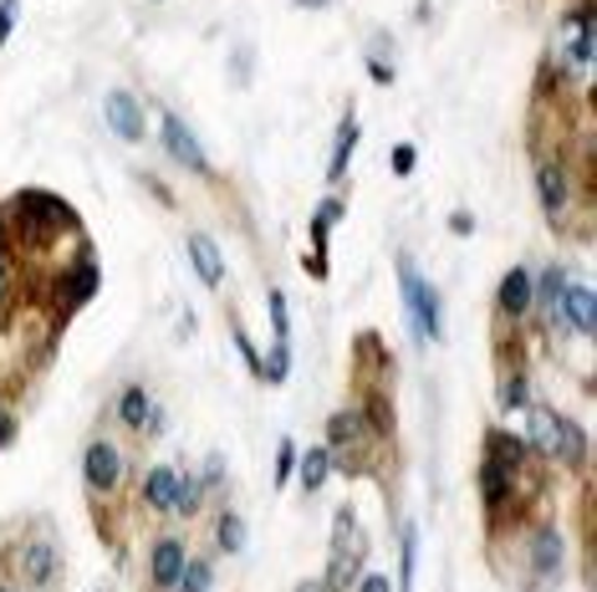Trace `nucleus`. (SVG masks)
<instances>
[{
  "mask_svg": "<svg viewBox=\"0 0 597 592\" xmlns=\"http://www.w3.org/2000/svg\"><path fill=\"white\" fill-rule=\"evenodd\" d=\"M0 567L15 578L21 592H62L66 562H62V537L46 511L15 516L11 527L0 531Z\"/></svg>",
  "mask_w": 597,
  "mask_h": 592,
  "instance_id": "1",
  "label": "nucleus"
},
{
  "mask_svg": "<svg viewBox=\"0 0 597 592\" xmlns=\"http://www.w3.org/2000/svg\"><path fill=\"white\" fill-rule=\"evenodd\" d=\"M11 215V236H21L31 250H46L56 236H77V210L52 189H21L6 205Z\"/></svg>",
  "mask_w": 597,
  "mask_h": 592,
  "instance_id": "2",
  "label": "nucleus"
},
{
  "mask_svg": "<svg viewBox=\"0 0 597 592\" xmlns=\"http://www.w3.org/2000/svg\"><path fill=\"white\" fill-rule=\"evenodd\" d=\"M526 424H531L526 445L536 449L542 465H562V470H577V475L587 470V435L577 429V419H567V414H557L546 404H531Z\"/></svg>",
  "mask_w": 597,
  "mask_h": 592,
  "instance_id": "3",
  "label": "nucleus"
},
{
  "mask_svg": "<svg viewBox=\"0 0 597 592\" xmlns=\"http://www.w3.org/2000/svg\"><path fill=\"white\" fill-rule=\"evenodd\" d=\"M398 291H404V312H409L413 332H419V343H439L444 337V307H439V287H429L425 277H419V266H413V256H404L398 250Z\"/></svg>",
  "mask_w": 597,
  "mask_h": 592,
  "instance_id": "4",
  "label": "nucleus"
},
{
  "mask_svg": "<svg viewBox=\"0 0 597 592\" xmlns=\"http://www.w3.org/2000/svg\"><path fill=\"white\" fill-rule=\"evenodd\" d=\"M593 52H597V0H577V6L562 15V31H557L562 82H567V72L583 77L587 66H593Z\"/></svg>",
  "mask_w": 597,
  "mask_h": 592,
  "instance_id": "5",
  "label": "nucleus"
},
{
  "mask_svg": "<svg viewBox=\"0 0 597 592\" xmlns=\"http://www.w3.org/2000/svg\"><path fill=\"white\" fill-rule=\"evenodd\" d=\"M526 578L531 592H552L567 578V537H562V527L542 521V527L526 531Z\"/></svg>",
  "mask_w": 597,
  "mask_h": 592,
  "instance_id": "6",
  "label": "nucleus"
},
{
  "mask_svg": "<svg viewBox=\"0 0 597 592\" xmlns=\"http://www.w3.org/2000/svg\"><path fill=\"white\" fill-rule=\"evenodd\" d=\"M97 287H103V271H97L93 256H82L77 266H66L62 277L46 287V297H52V328H62V322H72V316L82 312V307L97 297Z\"/></svg>",
  "mask_w": 597,
  "mask_h": 592,
  "instance_id": "7",
  "label": "nucleus"
},
{
  "mask_svg": "<svg viewBox=\"0 0 597 592\" xmlns=\"http://www.w3.org/2000/svg\"><path fill=\"white\" fill-rule=\"evenodd\" d=\"M128 480V460H123V449L113 439H93V445L82 449V486L93 500H113Z\"/></svg>",
  "mask_w": 597,
  "mask_h": 592,
  "instance_id": "8",
  "label": "nucleus"
},
{
  "mask_svg": "<svg viewBox=\"0 0 597 592\" xmlns=\"http://www.w3.org/2000/svg\"><path fill=\"white\" fill-rule=\"evenodd\" d=\"M536 199H542L552 230H562L572 215V169L567 154H536Z\"/></svg>",
  "mask_w": 597,
  "mask_h": 592,
  "instance_id": "9",
  "label": "nucleus"
},
{
  "mask_svg": "<svg viewBox=\"0 0 597 592\" xmlns=\"http://www.w3.org/2000/svg\"><path fill=\"white\" fill-rule=\"evenodd\" d=\"M159 144L169 148V158L179 164V169L199 174V179H214L210 158H205V148H199V138L189 133V123L179 118V113H169V107H159Z\"/></svg>",
  "mask_w": 597,
  "mask_h": 592,
  "instance_id": "10",
  "label": "nucleus"
},
{
  "mask_svg": "<svg viewBox=\"0 0 597 592\" xmlns=\"http://www.w3.org/2000/svg\"><path fill=\"white\" fill-rule=\"evenodd\" d=\"M189 547L179 531H164V537L148 541V557H144V588L148 592H174L179 582V567H185Z\"/></svg>",
  "mask_w": 597,
  "mask_h": 592,
  "instance_id": "11",
  "label": "nucleus"
},
{
  "mask_svg": "<svg viewBox=\"0 0 597 592\" xmlns=\"http://www.w3.org/2000/svg\"><path fill=\"white\" fill-rule=\"evenodd\" d=\"M557 328L577 332L583 343H593V337H597V297H593V287H587V281H567V287H562Z\"/></svg>",
  "mask_w": 597,
  "mask_h": 592,
  "instance_id": "12",
  "label": "nucleus"
},
{
  "mask_svg": "<svg viewBox=\"0 0 597 592\" xmlns=\"http://www.w3.org/2000/svg\"><path fill=\"white\" fill-rule=\"evenodd\" d=\"M485 460H495L505 475H516V480H521V475H531L536 465H542V460H536V449H531L521 435L501 429V424H495V429H485Z\"/></svg>",
  "mask_w": 597,
  "mask_h": 592,
  "instance_id": "13",
  "label": "nucleus"
},
{
  "mask_svg": "<svg viewBox=\"0 0 597 592\" xmlns=\"http://www.w3.org/2000/svg\"><path fill=\"white\" fill-rule=\"evenodd\" d=\"M363 439H368V424H363L358 408H337V414L327 419V449H332V460H337V455H347L343 470H358Z\"/></svg>",
  "mask_w": 597,
  "mask_h": 592,
  "instance_id": "14",
  "label": "nucleus"
},
{
  "mask_svg": "<svg viewBox=\"0 0 597 592\" xmlns=\"http://www.w3.org/2000/svg\"><path fill=\"white\" fill-rule=\"evenodd\" d=\"M495 316L511 322V328H521L531 316V271L526 266H511L501 277V287H495Z\"/></svg>",
  "mask_w": 597,
  "mask_h": 592,
  "instance_id": "15",
  "label": "nucleus"
},
{
  "mask_svg": "<svg viewBox=\"0 0 597 592\" xmlns=\"http://www.w3.org/2000/svg\"><path fill=\"white\" fill-rule=\"evenodd\" d=\"M154 408H159V404L148 398L144 383H123L118 398H113V419H118L123 429H133V435H144L148 419H154Z\"/></svg>",
  "mask_w": 597,
  "mask_h": 592,
  "instance_id": "16",
  "label": "nucleus"
},
{
  "mask_svg": "<svg viewBox=\"0 0 597 592\" xmlns=\"http://www.w3.org/2000/svg\"><path fill=\"white\" fill-rule=\"evenodd\" d=\"M189 266H195V277L210 291L226 281V256H220L214 236H205V230H189Z\"/></svg>",
  "mask_w": 597,
  "mask_h": 592,
  "instance_id": "17",
  "label": "nucleus"
},
{
  "mask_svg": "<svg viewBox=\"0 0 597 592\" xmlns=\"http://www.w3.org/2000/svg\"><path fill=\"white\" fill-rule=\"evenodd\" d=\"M174 480H179L174 465H154V470L144 475V486H138V506H144L148 516H169L174 511Z\"/></svg>",
  "mask_w": 597,
  "mask_h": 592,
  "instance_id": "18",
  "label": "nucleus"
},
{
  "mask_svg": "<svg viewBox=\"0 0 597 592\" xmlns=\"http://www.w3.org/2000/svg\"><path fill=\"white\" fill-rule=\"evenodd\" d=\"M103 113H107V123H113V133H118V138H128V144H138V138H144V107L133 103V93L113 87V93H107V103H103Z\"/></svg>",
  "mask_w": 597,
  "mask_h": 592,
  "instance_id": "19",
  "label": "nucleus"
},
{
  "mask_svg": "<svg viewBox=\"0 0 597 592\" xmlns=\"http://www.w3.org/2000/svg\"><path fill=\"white\" fill-rule=\"evenodd\" d=\"M353 148H358V113L347 107L343 123H337V138H332V158H327V179H332V185H343V179H347Z\"/></svg>",
  "mask_w": 597,
  "mask_h": 592,
  "instance_id": "20",
  "label": "nucleus"
},
{
  "mask_svg": "<svg viewBox=\"0 0 597 592\" xmlns=\"http://www.w3.org/2000/svg\"><path fill=\"white\" fill-rule=\"evenodd\" d=\"M332 552L363 557V562H368V537H363V521L353 506H343V511L332 516Z\"/></svg>",
  "mask_w": 597,
  "mask_h": 592,
  "instance_id": "21",
  "label": "nucleus"
},
{
  "mask_svg": "<svg viewBox=\"0 0 597 592\" xmlns=\"http://www.w3.org/2000/svg\"><path fill=\"white\" fill-rule=\"evenodd\" d=\"M358 414H363V424H368V435L394 439V404H388L384 388H363V394H358Z\"/></svg>",
  "mask_w": 597,
  "mask_h": 592,
  "instance_id": "22",
  "label": "nucleus"
},
{
  "mask_svg": "<svg viewBox=\"0 0 597 592\" xmlns=\"http://www.w3.org/2000/svg\"><path fill=\"white\" fill-rule=\"evenodd\" d=\"M205 475H179V480H174V521H195L199 511H205Z\"/></svg>",
  "mask_w": 597,
  "mask_h": 592,
  "instance_id": "23",
  "label": "nucleus"
},
{
  "mask_svg": "<svg viewBox=\"0 0 597 592\" xmlns=\"http://www.w3.org/2000/svg\"><path fill=\"white\" fill-rule=\"evenodd\" d=\"M332 449L317 445V449H306V455H296V475H302V490L306 496H317L322 486H327V475H332Z\"/></svg>",
  "mask_w": 597,
  "mask_h": 592,
  "instance_id": "24",
  "label": "nucleus"
},
{
  "mask_svg": "<svg viewBox=\"0 0 597 592\" xmlns=\"http://www.w3.org/2000/svg\"><path fill=\"white\" fill-rule=\"evenodd\" d=\"M363 578V557L327 552V572H322V592H353Z\"/></svg>",
  "mask_w": 597,
  "mask_h": 592,
  "instance_id": "25",
  "label": "nucleus"
},
{
  "mask_svg": "<svg viewBox=\"0 0 597 592\" xmlns=\"http://www.w3.org/2000/svg\"><path fill=\"white\" fill-rule=\"evenodd\" d=\"M214 552H226V557L245 552V521H240L235 506H226V511L214 516Z\"/></svg>",
  "mask_w": 597,
  "mask_h": 592,
  "instance_id": "26",
  "label": "nucleus"
},
{
  "mask_svg": "<svg viewBox=\"0 0 597 592\" xmlns=\"http://www.w3.org/2000/svg\"><path fill=\"white\" fill-rule=\"evenodd\" d=\"M214 588V557H185V567H179V582H174V592H210Z\"/></svg>",
  "mask_w": 597,
  "mask_h": 592,
  "instance_id": "27",
  "label": "nucleus"
},
{
  "mask_svg": "<svg viewBox=\"0 0 597 592\" xmlns=\"http://www.w3.org/2000/svg\"><path fill=\"white\" fill-rule=\"evenodd\" d=\"M337 220H343V195H327L317 210H312V246H317V256H327V236Z\"/></svg>",
  "mask_w": 597,
  "mask_h": 592,
  "instance_id": "28",
  "label": "nucleus"
},
{
  "mask_svg": "<svg viewBox=\"0 0 597 592\" xmlns=\"http://www.w3.org/2000/svg\"><path fill=\"white\" fill-rule=\"evenodd\" d=\"M501 408H511V414H526L531 408V373L526 368H505L501 373Z\"/></svg>",
  "mask_w": 597,
  "mask_h": 592,
  "instance_id": "29",
  "label": "nucleus"
},
{
  "mask_svg": "<svg viewBox=\"0 0 597 592\" xmlns=\"http://www.w3.org/2000/svg\"><path fill=\"white\" fill-rule=\"evenodd\" d=\"M398 547H404V572H398V592H413V567H419V527H413V521H404V537H398Z\"/></svg>",
  "mask_w": 597,
  "mask_h": 592,
  "instance_id": "30",
  "label": "nucleus"
},
{
  "mask_svg": "<svg viewBox=\"0 0 597 592\" xmlns=\"http://www.w3.org/2000/svg\"><path fill=\"white\" fill-rule=\"evenodd\" d=\"M265 312H271V337H276V343H292V312H286V291L281 287H271Z\"/></svg>",
  "mask_w": 597,
  "mask_h": 592,
  "instance_id": "31",
  "label": "nucleus"
},
{
  "mask_svg": "<svg viewBox=\"0 0 597 592\" xmlns=\"http://www.w3.org/2000/svg\"><path fill=\"white\" fill-rule=\"evenodd\" d=\"M296 455H302V449H296V439L286 435V439H276V475H271V480H276V490L286 486V480H292V470H296Z\"/></svg>",
  "mask_w": 597,
  "mask_h": 592,
  "instance_id": "32",
  "label": "nucleus"
},
{
  "mask_svg": "<svg viewBox=\"0 0 597 592\" xmlns=\"http://www.w3.org/2000/svg\"><path fill=\"white\" fill-rule=\"evenodd\" d=\"M15 261H0V322H6V312H11V302H15Z\"/></svg>",
  "mask_w": 597,
  "mask_h": 592,
  "instance_id": "33",
  "label": "nucleus"
},
{
  "mask_svg": "<svg viewBox=\"0 0 597 592\" xmlns=\"http://www.w3.org/2000/svg\"><path fill=\"white\" fill-rule=\"evenodd\" d=\"M388 164H394V174L404 179V174H413V164H419V148H413V144H398L394 154H388Z\"/></svg>",
  "mask_w": 597,
  "mask_h": 592,
  "instance_id": "34",
  "label": "nucleus"
},
{
  "mask_svg": "<svg viewBox=\"0 0 597 592\" xmlns=\"http://www.w3.org/2000/svg\"><path fill=\"white\" fill-rule=\"evenodd\" d=\"M15 15H21V0H0V46L11 41V31H15Z\"/></svg>",
  "mask_w": 597,
  "mask_h": 592,
  "instance_id": "35",
  "label": "nucleus"
},
{
  "mask_svg": "<svg viewBox=\"0 0 597 592\" xmlns=\"http://www.w3.org/2000/svg\"><path fill=\"white\" fill-rule=\"evenodd\" d=\"M235 347H240V357L251 363V373H255V378H261V353H255V343H251V337H245V332H240V328H235Z\"/></svg>",
  "mask_w": 597,
  "mask_h": 592,
  "instance_id": "36",
  "label": "nucleus"
},
{
  "mask_svg": "<svg viewBox=\"0 0 597 592\" xmlns=\"http://www.w3.org/2000/svg\"><path fill=\"white\" fill-rule=\"evenodd\" d=\"M15 250V236H11V215H6V205H0V261H11Z\"/></svg>",
  "mask_w": 597,
  "mask_h": 592,
  "instance_id": "37",
  "label": "nucleus"
},
{
  "mask_svg": "<svg viewBox=\"0 0 597 592\" xmlns=\"http://www.w3.org/2000/svg\"><path fill=\"white\" fill-rule=\"evenodd\" d=\"M15 429H21V424H15V414H11V408H0V449L15 445Z\"/></svg>",
  "mask_w": 597,
  "mask_h": 592,
  "instance_id": "38",
  "label": "nucleus"
},
{
  "mask_svg": "<svg viewBox=\"0 0 597 592\" xmlns=\"http://www.w3.org/2000/svg\"><path fill=\"white\" fill-rule=\"evenodd\" d=\"M353 592H394V582L378 578V572H368V578H358V588H353Z\"/></svg>",
  "mask_w": 597,
  "mask_h": 592,
  "instance_id": "39",
  "label": "nucleus"
},
{
  "mask_svg": "<svg viewBox=\"0 0 597 592\" xmlns=\"http://www.w3.org/2000/svg\"><path fill=\"white\" fill-rule=\"evenodd\" d=\"M450 230H454V236H470V230H475V220H470V215H464V210H454Z\"/></svg>",
  "mask_w": 597,
  "mask_h": 592,
  "instance_id": "40",
  "label": "nucleus"
},
{
  "mask_svg": "<svg viewBox=\"0 0 597 592\" xmlns=\"http://www.w3.org/2000/svg\"><path fill=\"white\" fill-rule=\"evenodd\" d=\"M368 72H373V82H384V87L394 82V66H388V62H368Z\"/></svg>",
  "mask_w": 597,
  "mask_h": 592,
  "instance_id": "41",
  "label": "nucleus"
},
{
  "mask_svg": "<svg viewBox=\"0 0 597 592\" xmlns=\"http://www.w3.org/2000/svg\"><path fill=\"white\" fill-rule=\"evenodd\" d=\"M292 592H322V578H306V582H296Z\"/></svg>",
  "mask_w": 597,
  "mask_h": 592,
  "instance_id": "42",
  "label": "nucleus"
},
{
  "mask_svg": "<svg viewBox=\"0 0 597 592\" xmlns=\"http://www.w3.org/2000/svg\"><path fill=\"white\" fill-rule=\"evenodd\" d=\"M292 6H302V11H312V6H332V0H292Z\"/></svg>",
  "mask_w": 597,
  "mask_h": 592,
  "instance_id": "43",
  "label": "nucleus"
},
{
  "mask_svg": "<svg viewBox=\"0 0 597 592\" xmlns=\"http://www.w3.org/2000/svg\"><path fill=\"white\" fill-rule=\"evenodd\" d=\"M0 592H21V588H15V582H0Z\"/></svg>",
  "mask_w": 597,
  "mask_h": 592,
  "instance_id": "44",
  "label": "nucleus"
}]
</instances>
